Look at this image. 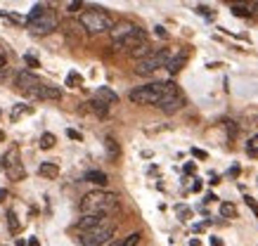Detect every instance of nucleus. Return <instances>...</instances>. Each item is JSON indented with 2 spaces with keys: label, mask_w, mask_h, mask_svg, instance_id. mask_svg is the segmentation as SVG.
<instances>
[{
  "label": "nucleus",
  "mask_w": 258,
  "mask_h": 246,
  "mask_svg": "<svg viewBox=\"0 0 258 246\" xmlns=\"http://www.w3.org/2000/svg\"><path fill=\"white\" fill-rule=\"evenodd\" d=\"M112 246H121V242H116V244H112Z\"/></svg>",
  "instance_id": "48"
},
{
  "label": "nucleus",
  "mask_w": 258,
  "mask_h": 246,
  "mask_svg": "<svg viewBox=\"0 0 258 246\" xmlns=\"http://www.w3.org/2000/svg\"><path fill=\"white\" fill-rule=\"evenodd\" d=\"M98 100H102L104 104H116L118 102V95H116L114 90H109L107 85H102V88H98V95H95Z\"/></svg>",
  "instance_id": "15"
},
{
  "label": "nucleus",
  "mask_w": 258,
  "mask_h": 246,
  "mask_svg": "<svg viewBox=\"0 0 258 246\" xmlns=\"http://www.w3.org/2000/svg\"><path fill=\"white\" fill-rule=\"evenodd\" d=\"M244 201H246V206L254 211V216L258 218V204H256V199H254V197H244Z\"/></svg>",
  "instance_id": "29"
},
{
  "label": "nucleus",
  "mask_w": 258,
  "mask_h": 246,
  "mask_svg": "<svg viewBox=\"0 0 258 246\" xmlns=\"http://www.w3.org/2000/svg\"><path fill=\"white\" fill-rule=\"evenodd\" d=\"M154 31H156V36H161V38H166V36H168V33L164 31V26H156V28H154Z\"/></svg>",
  "instance_id": "38"
},
{
  "label": "nucleus",
  "mask_w": 258,
  "mask_h": 246,
  "mask_svg": "<svg viewBox=\"0 0 258 246\" xmlns=\"http://www.w3.org/2000/svg\"><path fill=\"white\" fill-rule=\"evenodd\" d=\"M190 246H199V239H190Z\"/></svg>",
  "instance_id": "46"
},
{
  "label": "nucleus",
  "mask_w": 258,
  "mask_h": 246,
  "mask_svg": "<svg viewBox=\"0 0 258 246\" xmlns=\"http://www.w3.org/2000/svg\"><path fill=\"white\" fill-rule=\"evenodd\" d=\"M31 28V33H36V36H48V33H52L54 28H57V17H54V12H45L43 17L34 19V21H28L26 24Z\"/></svg>",
  "instance_id": "6"
},
{
  "label": "nucleus",
  "mask_w": 258,
  "mask_h": 246,
  "mask_svg": "<svg viewBox=\"0 0 258 246\" xmlns=\"http://www.w3.org/2000/svg\"><path fill=\"white\" fill-rule=\"evenodd\" d=\"M83 180L86 183H95L100 187H104L107 185V173H102V171H88V173L83 175Z\"/></svg>",
  "instance_id": "18"
},
{
  "label": "nucleus",
  "mask_w": 258,
  "mask_h": 246,
  "mask_svg": "<svg viewBox=\"0 0 258 246\" xmlns=\"http://www.w3.org/2000/svg\"><path fill=\"white\" fill-rule=\"evenodd\" d=\"M140 239H142V235H140V232H130V235L121 242V246H138V244H140Z\"/></svg>",
  "instance_id": "27"
},
{
  "label": "nucleus",
  "mask_w": 258,
  "mask_h": 246,
  "mask_svg": "<svg viewBox=\"0 0 258 246\" xmlns=\"http://www.w3.org/2000/svg\"><path fill=\"white\" fill-rule=\"evenodd\" d=\"M45 12H50V5H45V2H36V5H34V9H31V14L26 17V21H34V19L43 17Z\"/></svg>",
  "instance_id": "20"
},
{
  "label": "nucleus",
  "mask_w": 258,
  "mask_h": 246,
  "mask_svg": "<svg viewBox=\"0 0 258 246\" xmlns=\"http://www.w3.org/2000/svg\"><path fill=\"white\" fill-rule=\"evenodd\" d=\"M178 88H176V83L173 81H164V83H150V85H140V88H135L130 90V102L135 104H156L159 107L161 102L166 100L168 95H176Z\"/></svg>",
  "instance_id": "1"
},
{
  "label": "nucleus",
  "mask_w": 258,
  "mask_h": 246,
  "mask_svg": "<svg viewBox=\"0 0 258 246\" xmlns=\"http://www.w3.org/2000/svg\"><path fill=\"white\" fill-rule=\"evenodd\" d=\"M138 28H140V26H135V24H130V21H121V24H116V26L112 28V40H114V47L121 45L124 40H128V38L133 36Z\"/></svg>",
  "instance_id": "9"
},
{
  "label": "nucleus",
  "mask_w": 258,
  "mask_h": 246,
  "mask_svg": "<svg viewBox=\"0 0 258 246\" xmlns=\"http://www.w3.org/2000/svg\"><path fill=\"white\" fill-rule=\"evenodd\" d=\"M22 114H31V107H26V104H14V107H12V121H19Z\"/></svg>",
  "instance_id": "26"
},
{
  "label": "nucleus",
  "mask_w": 258,
  "mask_h": 246,
  "mask_svg": "<svg viewBox=\"0 0 258 246\" xmlns=\"http://www.w3.org/2000/svg\"><path fill=\"white\" fill-rule=\"evenodd\" d=\"M0 168H5V171H8V159H5V156H0Z\"/></svg>",
  "instance_id": "41"
},
{
  "label": "nucleus",
  "mask_w": 258,
  "mask_h": 246,
  "mask_svg": "<svg viewBox=\"0 0 258 246\" xmlns=\"http://www.w3.org/2000/svg\"><path fill=\"white\" fill-rule=\"evenodd\" d=\"M196 12H199V14H206V17H214V12H211L208 7H204V5H199V7H196Z\"/></svg>",
  "instance_id": "35"
},
{
  "label": "nucleus",
  "mask_w": 258,
  "mask_h": 246,
  "mask_svg": "<svg viewBox=\"0 0 258 246\" xmlns=\"http://www.w3.org/2000/svg\"><path fill=\"white\" fill-rule=\"evenodd\" d=\"M232 14H237V17H249L251 5H232Z\"/></svg>",
  "instance_id": "28"
},
{
  "label": "nucleus",
  "mask_w": 258,
  "mask_h": 246,
  "mask_svg": "<svg viewBox=\"0 0 258 246\" xmlns=\"http://www.w3.org/2000/svg\"><path fill=\"white\" fill-rule=\"evenodd\" d=\"M170 50H154L150 57H144V59H140V62L135 64V73H140V76H150V73H154L156 69H161V66H166L170 59Z\"/></svg>",
  "instance_id": "4"
},
{
  "label": "nucleus",
  "mask_w": 258,
  "mask_h": 246,
  "mask_svg": "<svg viewBox=\"0 0 258 246\" xmlns=\"http://www.w3.org/2000/svg\"><path fill=\"white\" fill-rule=\"evenodd\" d=\"M80 24L86 28V33H112V28L116 26L114 19L109 17L104 9H88L80 14Z\"/></svg>",
  "instance_id": "3"
},
{
  "label": "nucleus",
  "mask_w": 258,
  "mask_h": 246,
  "mask_svg": "<svg viewBox=\"0 0 258 246\" xmlns=\"http://www.w3.org/2000/svg\"><path fill=\"white\" fill-rule=\"evenodd\" d=\"M14 85H17L22 92H31V90H36L38 85H40V81H38V76H34L31 71H22L17 73V78H14Z\"/></svg>",
  "instance_id": "12"
},
{
  "label": "nucleus",
  "mask_w": 258,
  "mask_h": 246,
  "mask_svg": "<svg viewBox=\"0 0 258 246\" xmlns=\"http://www.w3.org/2000/svg\"><path fill=\"white\" fill-rule=\"evenodd\" d=\"M185 173H194V164H187L185 166Z\"/></svg>",
  "instance_id": "44"
},
{
  "label": "nucleus",
  "mask_w": 258,
  "mask_h": 246,
  "mask_svg": "<svg viewBox=\"0 0 258 246\" xmlns=\"http://www.w3.org/2000/svg\"><path fill=\"white\" fill-rule=\"evenodd\" d=\"M178 213L182 216L180 220H187V218H190V209H185V206H178Z\"/></svg>",
  "instance_id": "37"
},
{
  "label": "nucleus",
  "mask_w": 258,
  "mask_h": 246,
  "mask_svg": "<svg viewBox=\"0 0 258 246\" xmlns=\"http://www.w3.org/2000/svg\"><path fill=\"white\" fill-rule=\"evenodd\" d=\"M0 19H8V21H12V24H17V26H22V24H28L24 17H19V14H12V12H0Z\"/></svg>",
  "instance_id": "24"
},
{
  "label": "nucleus",
  "mask_w": 258,
  "mask_h": 246,
  "mask_svg": "<svg viewBox=\"0 0 258 246\" xmlns=\"http://www.w3.org/2000/svg\"><path fill=\"white\" fill-rule=\"evenodd\" d=\"M38 173L43 178H48V180H54V178H60V166L52 164V161H43L40 168H38Z\"/></svg>",
  "instance_id": "14"
},
{
  "label": "nucleus",
  "mask_w": 258,
  "mask_h": 246,
  "mask_svg": "<svg viewBox=\"0 0 258 246\" xmlns=\"http://www.w3.org/2000/svg\"><path fill=\"white\" fill-rule=\"evenodd\" d=\"M116 206H118V197L114 192H107V190L88 192L80 199V211L83 213H104V216H109Z\"/></svg>",
  "instance_id": "2"
},
{
  "label": "nucleus",
  "mask_w": 258,
  "mask_h": 246,
  "mask_svg": "<svg viewBox=\"0 0 258 246\" xmlns=\"http://www.w3.org/2000/svg\"><path fill=\"white\" fill-rule=\"evenodd\" d=\"M185 104H187L185 95H182V92L178 90L176 95H168L166 100L161 102V104H159V109L164 111V114H176V111H180L182 107H185Z\"/></svg>",
  "instance_id": "11"
},
{
  "label": "nucleus",
  "mask_w": 258,
  "mask_h": 246,
  "mask_svg": "<svg viewBox=\"0 0 258 246\" xmlns=\"http://www.w3.org/2000/svg\"><path fill=\"white\" fill-rule=\"evenodd\" d=\"M246 149H249V154H258V135L251 137L249 145H246Z\"/></svg>",
  "instance_id": "30"
},
{
  "label": "nucleus",
  "mask_w": 258,
  "mask_h": 246,
  "mask_svg": "<svg viewBox=\"0 0 258 246\" xmlns=\"http://www.w3.org/2000/svg\"><path fill=\"white\" fill-rule=\"evenodd\" d=\"M0 142H5V133L2 130H0Z\"/></svg>",
  "instance_id": "47"
},
{
  "label": "nucleus",
  "mask_w": 258,
  "mask_h": 246,
  "mask_svg": "<svg viewBox=\"0 0 258 246\" xmlns=\"http://www.w3.org/2000/svg\"><path fill=\"white\" fill-rule=\"evenodd\" d=\"M104 223H109L104 213H86V216H83V218L78 220L76 230H78L80 235H86V232H90V230L100 228V225H104Z\"/></svg>",
  "instance_id": "8"
},
{
  "label": "nucleus",
  "mask_w": 258,
  "mask_h": 246,
  "mask_svg": "<svg viewBox=\"0 0 258 246\" xmlns=\"http://www.w3.org/2000/svg\"><path fill=\"white\" fill-rule=\"evenodd\" d=\"M54 142H57V137H54L52 133H43V135H40V142H38V145H40V149H52Z\"/></svg>",
  "instance_id": "23"
},
{
  "label": "nucleus",
  "mask_w": 258,
  "mask_h": 246,
  "mask_svg": "<svg viewBox=\"0 0 258 246\" xmlns=\"http://www.w3.org/2000/svg\"><path fill=\"white\" fill-rule=\"evenodd\" d=\"M8 228L12 235H17L19 232V218H17V213L14 211H8Z\"/></svg>",
  "instance_id": "25"
},
{
  "label": "nucleus",
  "mask_w": 258,
  "mask_h": 246,
  "mask_svg": "<svg viewBox=\"0 0 258 246\" xmlns=\"http://www.w3.org/2000/svg\"><path fill=\"white\" fill-rule=\"evenodd\" d=\"M5 199H8V190H0V204H2Z\"/></svg>",
  "instance_id": "43"
},
{
  "label": "nucleus",
  "mask_w": 258,
  "mask_h": 246,
  "mask_svg": "<svg viewBox=\"0 0 258 246\" xmlns=\"http://www.w3.org/2000/svg\"><path fill=\"white\" fill-rule=\"evenodd\" d=\"M62 31H64V36H66V40L74 43V45H78V43L86 40V28L80 24V19H66L62 24Z\"/></svg>",
  "instance_id": "7"
},
{
  "label": "nucleus",
  "mask_w": 258,
  "mask_h": 246,
  "mask_svg": "<svg viewBox=\"0 0 258 246\" xmlns=\"http://www.w3.org/2000/svg\"><path fill=\"white\" fill-rule=\"evenodd\" d=\"M28 246H40V242H38L36 237H31V239H28Z\"/></svg>",
  "instance_id": "42"
},
{
  "label": "nucleus",
  "mask_w": 258,
  "mask_h": 246,
  "mask_svg": "<svg viewBox=\"0 0 258 246\" xmlns=\"http://www.w3.org/2000/svg\"><path fill=\"white\" fill-rule=\"evenodd\" d=\"M208 242H211V246H222V239H218V237H211Z\"/></svg>",
  "instance_id": "39"
},
{
  "label": "nucleus",
  "mask_w": 258,
  "mask_h": 246,
  "mask_svg": "<svg viewBox=\"0 0 258 246\" xmlns=\"http://www.w3.org/2000/svg\"><path fill=\"white\" fill-rule=\"evenodd\" d=\"M220 216L222 218H237V206L230 201H222L220 204Z\"/></svg>",
  "instance_id": "21"
},
{
  "label": "nucleus",
  "mask_w": 258,
  "mask_h": 246,
  "mask_svg": "<svg viewBox=\"0 0 258 246\" xmlns=\"http://www.w3.org/2000/svg\"><path fill=\"white\" fill-rule=\"evenodd\" d=\"M185 62H187V52L185 50H180L178 55L176 57H170L168 59V64H166V69H168V73H178L182 66H185Z\"/></svg>",
  "instance_id": "13"
},
{
  "label": "nucleus",
  "mask_w": 258,
  "mask_h": 246,
  "mask_svg": "<svg viewBox=\"0 0 258 246\" xmlns=\"http://www.w3.org/2000/svg\"><path fill=\"white\" fill-rule=\"evenodd\" d=\"M80 7H83V2H80V0H78V2H69V5H66V9H69V12H78Z\"/></svg>",
  "instance_id": "33"
},
{
  "label": "nucleus",
  "mask_w": 258,
  "mask_h": 246,
  "mask_svg": "<svg viewBox=\"0 0 258 246\" xmlns=\"http://www.w3.org/2000/svg\"><path fill=\"white\" fill-rule=\"evenodd\" d=\"M14 246H28V244L24 242V239H17V242H14Z\"/></svg>",
  "instance_id": "45"
},
{
  "label": "nucleus",
  "mask_w": 258,
  "mask_h": 246,
  "mask_svg": "<svg viewBox=\"0 0 258 246\" xmlns=\"http://www.w3.org/2000/svg\"><path fill=\"white\" fill-rule=\"evenodd\" d=\"M24 62H26L28 66H31V69H38V66H40V62H38V59H36L34 55H24Z\"/></svg>",
  "instance_id": "31"
},
{
  "label": "nucleus",
  "mask_w": 258,
  "mask_h": 246,
  "mask_svg": "<svg viewBox=\"0 0 258 246\" xmlns=\"http://www.w3.org/2000/svg\"><path fill=\"white\" fill-rule=\"evenodd\" d=\"M104 147H107V154H109V159H112V161H116V159L121 156V147H118V142H116L112 135L104 137Z\"/></svg>",
  "instance_id": "19"
},
{
  "label": "nucleus",
  "mask_w": 258,
  "mask_h": 246,
  "mask_svg": "<svg viewBox=\"0 0 258 246\" xmlns=\"http://www.w3.org/2000/svg\"><path fill=\"white\" fill-rule=\"evenodd\" d=\"M66 85H69V88H78V85H83V76H80L78 71H69L66 73Z\"/></svg>",
  "instance_id": "22"
},
{
  "label": "nucleus",
  "mask_w": 258,
  "mask_h": 246,
  "mask_svg": "<svg viewBox=\"0 0 258 246\" xmlns=\"http://www.w3.org/2000/svg\"><path fill=\"white\" fill-rule=\"evenodd\" d=\"M8 175H10V180H22L24 175H26V171H24V166L17 164V161H8Z\"/></svg>",
  "instance_id": "16"
},
{
  "label": "nucleus",
  "mask_w": 258,
  "mask_h": 246,
  "mask_svg": "<svg viewBox=\"0 0 258 246\" xmlns=\"http://www.w3.org/2000/svg\"><path fill=\"white\" fill-rule=\"evenodd\" d=\"M114 223H104V225H100V228L90 230L86 235H80V246H102L107 244L112 235H114Z\"/></svg>",
  "instance_id": "5"
},
{
  "label": "nucleus",
  "mask_w": 258,
  "mask_h": 246,
  "mask_svg": "<svg viewBox=\"0 0 258 246\" xmlns=\"http://www.w3.org/2000/svg\"><path fill=\"white\" fill-rule=\"evenodd\" d=\"M88 107H90L92 114H98L100 119H104V116H107V111H109V104H104V102L98 100V97H92V100L88 102Z\"/></svg>",
  "instance_id": "17"
},
{
  "label": "nucleus",
  "mask_w": 258,
  "mask_h": 246,
  "mask_svg": "<svg viewBox=\"0 0 258 246\" xmlns=\"http://www.w3.org/2000/svg\"><path fill=\"white\" fill-rule=\"evenodd\" d=\"M5 66H8V52L0 47V69H5Z\"/></svg>",
  "instance_id": "32"
},
{
  "label": "nucleus",
  "mask_w": 258,
  "mask_h": 246,
  "mask_svg": "<svg viewBox=\"0 0 258 246\" xmlns=\"http://www.w3.org/2000/svg\"><path fill=\"white\" fill-rule=\"evenodd\" d=\"M28 97H31V100H62V90L54 88V85H45V83H40L36 90L28 92Z\"/></svg>",
  "instance_id": "10"
},
{
  "label": "nucleus",
  "mask_w": 258,
  "mask_h": 246,
  "mask_svg": "<svg viewBox=\"0 0 258 246\" xmlns=\"http://www.w3.org/2000/svg\"><path fill=\"white\" fill-rule=\"evenodd\" d=\"M66 135L72 137V140H80V137H83V135L78 133V130H74V128H69V130H66Z\"/></svg>",
  "instance_id": "36"
},
{
  "label": "nucleus",
  "mask_w": 258,
  "mask_h": 246,
  "mask_svg": "<svg viewBox=\"0 0 258 246\" xmlns=\"http://www.w3.org/2000/svg\"><path fill=\"white\" fill-rule=\"evenodd\" d=\"M192 156H196V159H208V154H206L204 149H196V147L192 149Z\"/></svg>",
  "instance_id": "34"
},
{
  "label": "nucleus",
  "mask_w": 258,
  "mask_h": 246,
  "mask_svg": "<svg viewBox=\"0 0 258 246\" xmlns=\"http://www.w3.org/2000/svg\"><path fill=\"white\" fill-rule=\"evenodd\" d=\"M202 190V183H199V180H194V183H192V192H199Z\"/></svg>",
  "instance_id": "40"
}]
</instances>
